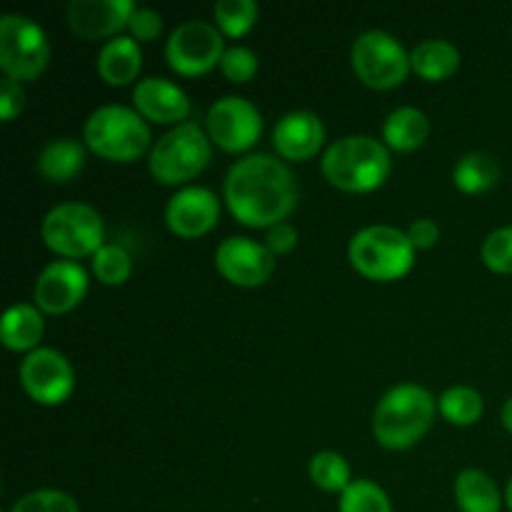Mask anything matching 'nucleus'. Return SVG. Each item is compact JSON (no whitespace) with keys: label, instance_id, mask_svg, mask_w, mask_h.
Listing matches in <instances>:
<instances>
[{"label":"nucleus","instance_id":"f257e3e1","mask_svg":"<svg viewBox=\"0 0 512 512\" xmlns=\"http://www.w3.org/2000/svg\"><path fill=\"white\" fill-rule=\"evenodd\" d=\"M223 195L238 223L273 228L285 223L298 205V180L283 160L258 153L238 160L228 170Z\"/></svg>","mask_w":512,"mask_h":512},{"label":"nucleus","instance_id":"f03ea898","mask_svg":"<svg viewBox=\"0 0 512 512\" xmlns=\"http://www.w3.org/2000/svg\"><path fill=\"white\" fill-rule=\"evenodd\" d=\"M438 400L428 388L400 383L380 398L373 413V435L383 448L408 450L433 428Z\"/></svg>","mask_w":512,"mask_h":512},{"label":"nucleus","instance_id":"7ed1b4c3","mask_svg":"<svg viewBox=\"0 0 512 512\" xmlns=\"http://www.w3.org/2000/svg\"><path fill=\"white\" fill-rule=\"evenodd\" d=\"M320 170L333 188L373 193L390 175V150L370 135H348L325 150Z\"/></svg>","mask_w":512,"mask_h":512},{"label":"nucleus","instance_id":"20e7f679","mask_svg":"<svg viewBox=\"0 0 512 512\" xmlns=\"http://www.w3.org/2000/svg\"><path fill=\"white\" fill-rule=\"evenodd\" d=\"M83 143L110 163H133L150 148V128L135 108L103 105L85 120Z\"/></svg>","mask_w":512,"mask_h":512},{"label":"nucleus","instance_id":"39448f33","mask_svg":"<svg viewBox=\"0 0 512 512\" xmlns=\"http://www.w3.org/2000/svg\"><path fill=\"white\" fill-rule=\"evenodd\" d=\"M348 258L363 278L393 283L413 270L415 248L405 230L393 225H368L353 235Z\"/></svg>","mask_w":512,"mask_h":512},{"label":"nucleus","instance_id":"423d86ee","mask_svg":"<svg viewBox=\"0 0 512 512\" xmlns=\"http://www.w3.org/2000/svg\"><path fill=\"white\" fill-rule=\"evenodd\" d=\"M213 158L210 138L198 123L175 125L150 148L148 168L158 183L183 185L203 173Z\"/></svg>","mask_w":512,"mask_h":512},{"label":"nucleus","instance_id":"0eeeda50","mask_svg":"<svg viewBox=\"0 0 512 512\" xmlns=\"http://www.w3.org/2000/svg\"><path fill=\"white\" fill-rule=\"evenodd\" d=\"M40 235L55 255L65 260H78L95 255L103 248L105 223L93 205L60 203L45 215Z\"/></svg>","mask_w":512,"mask_h":512},{"label":"nucleus","instance_id":"6e6552de","mask_svg":"<svg viewBox=\"0 0 512 512\" xmlns=\"http://www.w3.org/2000/svg\"><path fill=\"white\" fill-rule=\"evenodd\" d=\"M50 60V43L35 20L20 13L0 18V68L5 78L28 83L43 75Z\"/></svg>","mask_w":512,"mask_h":512},{"label":"nucleus","instance_id":"1a4fd4ad","mask_svg":"<svg viewBox=\"0 0 512 512\" xmlns=\"http://www.w3.org/2000/svg\"><path fill=\"white\" fill-rule=\"evenodd\" d=\"M350 63L360 83L373 90H390L405 83L410 68V53L398 38L385 30H368L355 38L350 48Z\"/></svg>","mask_w":512,"mask_h":512},{"label":"nucleus","instance_id":"9d476101","mask_svg":"<svg viewBox=\"0 0 512 512\" xmlns=\"http://www.w3.org/2000/svg\"><path fill=\"white\" fill-rule=\"evenodd\" d=\"M225 50L228 48L223 45V33L218 25L205 23V20H188L170 33L165 43V58L175 73L195 78L220 65Z\"/></svg>","mask_w":512,"mask_h":512},{"label":"nucleus","instance_id":"9b49d317","mask_svg":"<svg viewBox=\"0 0 512 512\" xmlns=\"http://www.w3.org/2000/svg\"><path fill=\"white\" fill-rule=\"evenodd\" d=\"M205 133L210 143L223 148L225 153H245L258 143L263 133L260 110L250 100L238 95H225L215 100L205 118Z\"/></svg>","mask_w":512,"mask_h":512},{"label":"nucleus","instance_id":"f8f14e48","mask_svg":"<svg viewBox=\"0 0 512 512\" xmlns=\"http://www.w3.org/2000/svg\"><path fill=\"white\" fill-rule=\"evenodd\" d=\"M20 385L38 405H60L75 390L73 365L58 350L38 348L20 363Z\"/></svg>","mask_w":512,"mask_h":512},{"label":"nucleus","instance_id":"ddd939ff","mask_svg":"<svg viewBox=\"0 0 512 512\" xmlns=\"http://www.w3.org/2000/svg\"><path fill=\"white\" fill-rule=\"evenodd\" d=\"M215 268L238 288H260L275 273V255L253 238H233L223 240L215 250Z\"/></svg>","mask_w":512,"mask_h":512},{"label":"nucleus","instance_id":"4468645a","mask_svg":"<svg viewBox=\"0 0 512 512\" xmlns=\"http://www.w3.org/2000/svg\"><path fill=\"white\" fill-rule=\"evenodd\" d=\"M88 270L75 260H55L45 265L35 280L33 300L40 313L63 315L83 303L88 293Z\"/></svg>","mask_w":512,"mask_h":512},{"label":"nucleus","instance_id":"2eb2a0df","mask_svg":"<svg viewBox=\"0 0 512 512\" xmlns=\"http://www.w3.org/2000/svg\"><path fill=\"white\" fill-rule=\"evenodd\" d=\"M220 200L203 185L180 188L165 205V223L178 238H200L218 225Z\"/></svg>","mask_w":512,"mask_h":512},{"label":"nucleus","instance_id":"dca6fc26","mask_svg":"<svg viewBox=\"0 0 512 512\" xmlns=\"http://www.w3.org/2000/svg\"><path fill=\"white\" fill-rule=\"evenodd\" d=\"M133 0H73L68 5V25L85 40L118 38L128 28L133 15Z\"/></svg>","mask_w":512,"mask_h":512},{"label":"nucleus","instance_id":"f3484780","mask_svg":"<svg viewBox=\"0 0 512 512\" xmlns=\"http://www.w3.org/2000/svg\"><path fill=\"white\" fill-rule=\"evenodd\" d=\"M325 143V125L310 110H293L283 115L273 130V145L283 160L303 163L315 158Z\"/></svg>","mask_w":512,"mask_h":512},{"label":"nucleus","instance_id":"a211bd4d","mask_svg":"<svg viewBox=\"0 0 512 512\" xmlns=\"http://www.w3.org/2000/svg\"><path fill=\"white\" fill-rule=\"evenodd\" d=\"M133 105L145 120L158 125L188 123L190 100L180 85L165 78H145L133 88Z\"/></svg>","mask_w":512,"mask_h":512},{"label":"nucleus","instance_id":"6ab92c4d","mask_svg":"<svg viewBox=\"0 0 512 512\" xmlns=\"http://www.w3.org/2000/svg\"><path fill=\"white\" fill-rule=\"evenodd\" d=\"M140 68H143V50L138 40L130 35H118L113 40H105L98 53V75L113 88L130 85L138 80Z\"/></svg>","mask_w":512,"mask_h":512},{"label":"nucleus","instance_id":"aec40b11","mask_svg":"<svg viewBox=\"0 0 512 512\" xmlns=\"http://www.w3.org/2000/svg\"><path fill=\"white\" fill-rule=\"evenodd\" d=\"M43 333L45 323L38 305L18 303L5 310L3 323H0V338H3V345L8 350H15V353H33V350H38Z\"/></svg>","mask_w":512,"mask_h":512},{"label":"nucleus","instance_id":"412c9836","mask_svg":"<svg viewBox=\"0 0 512 512\" xmlns=\"http://www.w3.org/2000/svg\"><path fill=\"white\" fill-rule=\"evenodd\" d=\"M85 148L75 138L48 140L38 153V173L50 183H68L85 168Z\"/></svg>","mask_w":512,"mask_h":512},{"label":"nucleus","instance_id":"4be33fe9","mask_svg":"<svg viewBox=\"0 0 512 512\" xmlns=\"http://www.w3.org/2000/svg\"><path fill=\"white\" fill-rule=\"evenodd\" d=\"M410 68L415 75L430 83H440L455 75L460 68V50L450 40H423L410 50Z\"/></svg>","mask_w":512,"mask_h":512},{"label":"nucleus","instance_id":"5701e85b","mask_svg":"<svg viewBox=\"0 0 512 512\" xmlns=\"http://www.w3.org/2000/svg\"><path fill=\"white\" fill-rule=\"evenodd\" d=\"M430 120L423 110L413 108V105H403L395 108L393 113L385 118L383 125V140L388 148L400 150V153H410L418 150L420 145L428 140Z\"/></svg>","mask_w":512,"mask_h":512},{"label":"nucleus","instance_id":"b1692460","mask_svg":"<svg viewBox=\"0 0 512 512\" xmlns=\"http://www.w3.org/2000/svg\"><path fill=\"white\" fill-rule=\"evenodd\" d=\"M455 503L460 512H500L503 508L498 485L483 470H463L455 478Z\"/></svg>","mask_w":512,"mask_h":512},{"label":"nucleus","instance_id":"393cba45","mask_svg":"<svg viewBox=\"0 0 512 512\" xmlns=\"http://www.w3.org/2000/svg\"><path fill=\"white\" fill-rule=\"evenodd\" d=\"M500 180V165L488 153H468L458 160L453 170L455 188L468 195L485 193Z\"/></svg>","mask_w":512,"mask_h":512},{"label":"nucleus","instance_id":"a878e982","mask_svg":"<svg viewBox=\"0 0 512 512\" xmlns=\"http://www.w3.org/2000/svg\"><path fill=\"white\" fill-rule=\"evenodd\" d=\"M438 408L443 413V418L448 423L460 425V428H468V425H475L480 418H483V395L475 388H468V385H455V388H448L438 400Z\"/></svg>","mask_w":512,"mask_h":512},{"label":"nucleus","instance_id":"bb28decb","mask_svg":"<svg viewBox=\"0 0 512 512\" xmlns=\"http://www.w3.org/2000/svg\"><path fill=\"white\" fill-rule=\"evenodd\" d=\"M310 480L318 485L325 493H340L350 488L353 478H350V465L335 450H320L310 460Z\"/></svg>","mask_w":512,"mask_h":512},{"label":"nucleus","instance_id":"cd10ccee","mask_svg":"<svg viewBox=\"0 0 512 512\" xmlns=\"http://www.w3.org/2000/svg\"><path fill=\"white\" fill-rule=\"evenodd\" d=\"M213 18L220 33L228 38H243L258 23V3L255 0H218Z\"/></svg>","mask_w":512,"mask_h":512},{"label":"nucleus","instance_id":"c85d7f7f","mask_svg":"<svg viewBox=\"0 0 512 512\" xmlns=\"http://www.w3.org/2000/svg\"><path fill=\"white\" fill-rule=\"evenodd\" d=\"M340 512H393L388 493L373 480H353L340 495Z\"/></svg>","mask_w":512,"mask_h":512},{"label":"nucleus","instance_id":"c756f323","mask_svg":"<svg viewBox=\"0 0 512 512\" xmlns=\"http://www.w3.org/2000/svg\"><path fill=\"white\" fill-rule=\"evenodd\" d=\"M93 273L103 285H123L133 273V258L120 245H103L93 255Z\"/></svg>","mask_w":512,"mask_h":512},{"label":"nucleus","instance_id":"7c9ffc66","mask_svg":"<svg viewBox=\"0 0 512 512\" xmlns=\"http://www.w3.org/2000/svg\"><path fill=\"white\" fill-rule=\"evenodd\" d=\"M10 512H80V505L63 490H33L15 500Z\"/></svg>","mask_w":512,"mask_h":512},{"label":"nucleus","instance_id":"2f4dec72","mask_svg":"<svg viewBox=\"0 0 512 512\" xmlns=\"http://www.w3.org/2000/svg\"><path fill=\"white\" fill-rule=\"evenodd\" d=\"M480 255H483V263L488 265L493 273L512 275V225L493 230V233L485 238Z\"/></svg>","mask_w":512,"mask_h":512},{"label":"nucleus","instance_id":"473e14b6","mask_svg":"<svg viewBox=\"0 0 512 512\" xmlns=\"http://www.w3.org/2000/svg\"><path fill=\"white\" fill-rule=\"evenodd\" d=\"M220 70L230 83H250L258 73V55L245 45H233V48L225 50Z\"/></svg>","mask_w":512,"mask_h":512},{"label":"nucleus","instance_id":"72a5a7b5","mask_svg":"<svg viewBox=\"0 0 512 512\" xmlns=\"http://www.w3.org/2000/svg\"><path fill=\"white\" fill-rule=\"evenodd\" d=\"M130 38L138 40V43H150L160 35L163 30V18L160 13H155L153 8H135L133 15H130Z\"/></svg>","mask_w":512,"mask_h":512},{"label":"nucleus","instance_id":"f704fd0d","mask_svg":"<svg viewBox=\"0 0 512 512\" xmlns=\"http://www.w3.org/2000/svg\"><path fill=\"white\" fill-rule=\"evenodd\" d=\"M23 105H25L23 85L13 78L0 80V115H3L5 123H10V120L23 110Z\"/></svg>","mask_w":512,"mask_h":512},{"label":"nucleus","instance_id":"c9c22d12","mask_svg":"<svg viewBox=\"0 0 512 512\" xmlns=\"http://www.w3.org/2000/svg\"><path fill=\"white\" fill-rule=\"evenodd\" d=\"M263 243L273 255L293 253L295 245H298V230H295L290 223H278L273 225V228H268Z\"/></svg>","mask_w":512,"mask_h":512},{"label":"nucleus","instance_id":"e433bc0d","mask_svg":"<svg viewBox=\"0 0 512 512\" xmlns=\"http://www.w3.org/2000/svg\"><path fill=\"white\" fill-rule=\"evenodd\" d=\"M405 233H408L410 243H413L415 250H430L440 240L438 223H435V220H430V218L415 220V223L410 225Z\"/></svg>","mask_w":512,"mask_h":512},{"label":"nucleus","instance_id":"4c0bfd02","mask_svg":"<svg viewBox=\"0 0 512 512\" xmlns=\"http://www.w3.org/2000/svg\"><path fill=\"white\" fill-rule=\"evenodd\" d=\"M503 425H505V430L512 435V398L505 400V405H503Z\"/></svg>","mask_w":512,"mask_h":512},{"label":"nucleus","instance_id":"58836bf2","mask_svg":"<svg viewBox=\"0 0 512 512\" xmlns=\"http://www.w3.org/2000/svg\"><path fill=\"white\" fill-rule=\"evenodd\" d=\"M505 505H508V510L512 512V478H510L508 488H505Z\"/></svg>","mask_w":512,"mask_h":512}]
</instances>
